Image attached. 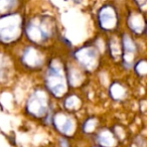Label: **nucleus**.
<instances>
[{
  "label": "nucleus",
  "instance_id": "1",
  "mask_svg": "<svg viewBox=\"0 0 147 147\" xmlns=\"http://www.w3.org/2000/svg\"><path fill=\"white\" fill-rule=\"evenodd\" d=\"M59 145H61V147H69V143L65 139H61L59 140Z\"/></svg>",
  "mask_w": 147,
  "mask_h": 147
}]
</instances>
